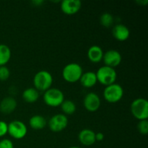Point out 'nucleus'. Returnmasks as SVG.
I'll list each match as a JSON object with an SVG mask.
<instances>
[{"instance_id": "5701e85b", "label": "nucleus", "mask_w": 148, "mask_h": 148, "mask_svg": "<svg viewBox=\"0 0 148 148\" xmlns=\"http://www.w3.org/2000/svg\"><path fill=\"white\" fill-rule=\"evenodd\" d=\"M10 76V71L6 66H0V81H6Z\"/></svg>"}, {"instance_id": "dca6fc26", "label": "nucleus", "mask_w": 148, "mask_h": 148, "mask_svg": "<svg viewBox=\"0 0 148 148\" xmlns=\"http://www.w3.org/2000/svg\"><path fill=\"white\" fill-rule=\"evenodd\" d=\"M81 85L86 88H92L96 85L98 82L97 81L96 75L94 72H86L82 75L80 79H79Z\"/></svg>"}, {"instance_id": "39448f33", "label": "nucleus", "mask_w": 148, "mask_h": 148, "mask_svg": "<svg viewBox=\"0 0 148 148\" xmlns=\"http://www.w3.org/2000/svg\"><path fill=\"white\" fill-rule=\"evenodd\" d=\"M43 101L47 106L50 107L60 106L64 101V95L61 90L58 88H51L43 94Z\"/></svg>"}, {"instance_id": "1a4fd4ad", "label": "nucleus", "mask_w": 148, "mask_h": 148, "mask_svg": "<svg viewBox=\"0 0 148 148\" xmlns=\"http://www.w3.org/2000/svg\"><path fill=\"white\" fill-rule=\"evenodd\" d=\"M101 98L95 92H89L84 97L83 106L89 112H95L98 111L101 107Z\"/></svg>"}, {"instance_id": "f8f14e48", "label": "nucleus", "mask_w": 148, "mask_h": 148, "mask_svg": "<svg viewBox=\"0 0 148 148\" xmlns=\"http://www.w3.org/2000/svg\"><path fill=\"white\" fill-rule=\"evenodd\" d=\"M112 35L119 41H125L130 38V30L125 25L119 23L113 27Z\"/></svg>"}, {"instance_id": "f3484780", "label": "nucleus", "mask_w": 148, "mask_h": 148, "mask_svg": "<svg viewBox=\"0 0 148 148\" xmlns=\"http://www.w3.org/2000/svg\"><path fill=\"white\" fill-rule=\"evenodd\" d=\"M47 124L46 119L41 115H34L29 120V125L33 130H43Z\"/></svg>"}, {"instance_id": "aec40b11", "label": "nucleus", "mask_w": 148, "mask_h": 148, "mask_svg": "<svg viewBox=\"0 0 148 148\" xmlns=\"http://www.w3.org/2000/svg\"><path fill=\"white\" fill-rule=\"evenodd\" d=\"M60 106L64 115H72L76 111L77 109L75 103L71 100H64Z\"/></svg>"}, {"instance_id": "7ed1b4c3", "label": "nucleus", "mask_w": 148, "mask_h": 148, "mask_svg": "<svg viewBox=\"0 0 148 148\" xmlns=\"http://www.w3.org/2000/svg\"><path fill=\"white\" fill-rule=\"evenodd\" d=\"M97 81L105 86L115 83L117 78V73L114 68L103 65L95 72Z\"/></svg>"}, {"instance_id": "6e6552de", "label": "nucleus", "mask_w": 148, "mask_h": 148, "mask_svg": "<svg viewBox=\"0 0 148 148\" xmlns=\"http://www.w3.org/2000/svg\"><path fill=\"white\" fill-rule=\"evenodd\" d=\"M69 120L67 116L63 114L53 115L48 121V125L51 131L53 132H60L67 127Z\"/></svg>"}, {"instance_id": "6ab92c4d", "label": "nucleus", "mask_w": 148, "mask_h": 148, "mask_svg": "<svg viewBox=\"0 0 148 148\" xmlns=\"http://www.w3.org/2000/svg\"><path fill=\"white\" fill-rule=\"evenodd\" d=\"M11 49L7 45L0 44V66H6L11 59Z\"/></svg>"}, {"instance_id": "423d86ee", "label": "nucleus", "mask_w": 148, "mask_h": 148, "mask_svg": "<svg viewBox=\"0 0 148 148\" xmlns=\"http://www.w3.org/2000/svg\"><path fill=\"white\" fill-rule=\"evenodd\" d=\"M124 95V89L119 84L114 83L106 86L103 90V98L107 102L115 103L121 100Z\"/></svg>"}, {"instance_id": "4be33fe9", "label": "nucleus", "mask_w": 148, "mask_h": 148, "mask_svg": "<svg viewBox=\"0 0 148 148\" xmlns=\"http://www.w3.org/2000/svg\"><path fill=\"white\" fill-rule=\"evenodd\" d=\"M137 130L140 134L147 135L148 133V121L147 119L141 120L137 124Z\"/></svg>"}, {"instance_id": "a211bd4d", "label": "nucleus", "mask_w": 148, "mask_h": 148, "mask_svg": "<svg viewBox=\"0 0 148 148\" xmlns=\"http://www.w3.org/2000/svg\"><path fill=\"white\" fill-rule=\"evenodd\" d=\"M22 97L26 103H33L38 99L39 92L35 88H28L23 91Z\"/></svg>"}, {"instance_id": "393cba45", "label": "nucleus", "mask_w": 148, "mask_h": 148, "mask_svg": "<svg viewBox=\"0 0 148 148\" xmlns=\"http://www.w3.org/2000/svg\"><path fill=\"white\" fill-rule=\"evenodd\" d=\"M0 148H14V145L9 139H3L0 140Z\"/></svg>"}, {"instance_id": "9b49d317", "label": "nucleus", "mask_w": 148, "mask_h": 148, "mask_svg": "<svg viewBox=\"0 0 148 148\" xmlns=\"http://www.w3.org/2000/svg\"><path fill=\"white\" fill-rule=\"evenodd\" d=\"M82 2L79 0H64L61 2V10L64 14L72 15L80 10Z\"/></svg>"}, {"instance_id": "f257e3e1", "label": "nucleus", "mask_w": 148, "mask_h": 148, "mask_svg": "<svg viewBox=\"0 0 148 148\" xmlns=\"http://www.w3.org/2000/svg\"><path fill=\"white\" fill-rule=\"evenodd\" d=\"M33 85L38 91L45 92L51 88L53 84V77L49 72L40 70L33 77Z\"/></svg>"}, {"instance_id": "4468645a", "label": "nucleus", "mask_w": 148, "mask_h": 148, "mask_svg": "<svg viewBox=\"0 0 148 148\" xmlns=\"http://www.w3.org/2000/svg\"><path fill=\"white\" fill-rule=\"evenodd\" d=\"M17 106V101L12 97H6L0 102V111L4 114L12 113Z\"/></svg>"}, {"instance_id": "b1692460", "label": "nucleus", "mask_w": 148, "mask_h": 148, "mask_svg": "<svg viewBox=\"0 0 148 148\" xmlns=\"http://www.w3.org/2000/svg\"><path fill=\"white\" fill-rule=\"evenodd\" d=\"M8 132V124L4 121H0V137L5 136Z\"/></svg>"}, {"instance_id": "20e7f679", "label": "nucleus", "mask_w": 148, "mask_h": 148, "mask_svg": "<svg viewBox=\"0 0 148 148\" xmlns=\"http://www.w3.org/2000/svg\"><path fill=\"white\" fill-rule=\"evenodd\" d=\"M130 110L133 116L139 121L148 119V102L145 98H139L134 100L130 106Z\"/></svg>"}, {"instance_id": "ddd939ff", "label": "nucleus", "mask_w": 148, "mask_h": 148, "mask_svg": "<svg viewBox=\"0 0 148 148\" xmlns=\"http://www.w3.org/2000/svg\"><path fill=\"white\" fill-rule=\"evenodd\" d=\"M79 143L84 146H91L96 142L95 132L90 129H84L78 134Z\"/></svg>"}, {"instance_id": "0eeeda50", "label": "nucleus", "mask_w": 148, "mask_h": 148, "mask_svg": "<svg viewBox=\"0 0 148 148\" xmlns=\"http://www.w3.org/2000/svg\"><path fill=\"white\" fill-rule=\"evenodd\" d=\"M27 128L25 123L19 120H14L8 124V132L12 138L15 140H21L26 136Z\"/></svg>"}, {"instance_id": "f03ea898", "label": "nucleus", "mask_w": 148, "mask_h": 148, "mask_svg": "<svg viewBox=\"0 0 148 148\" xmlns=\"http://www.w3.org/2000/svg\"><path fill=\"white\" fill-rule=\"evenodd\" d=\"M82 74L83 70L82 66L75 62L67 64L63 68L62 72L63 79L69 83H75L79 81Z\"/></svg>"}, {"instance_id": "a878e982", "label": "nucleus", "mask_w": 148, "mask_h": 148, "mask_svg": "<svg viewBox=\"0 0 148 148\" xmlns=\"http://www.w3.org/2000/svg\"><path fill=\"white\" fill-rule=\"evenodd\" d=\"M104 137H105V136H104L103 133L102 132L95 133V140H96V141H98V142L103 141Z\"/></svg>"}, {"instance_id": "cd10ccee", "label": "nucleus", "mask_w": 148, "mask_h": 148, "mask_svg": "<svg viewBox=\"0 0 148 148\" xmlns=\"http://www.w3.org/2000/svg\"><path fill=\"white\" fill-rule=\"evenodd\" d=\"M69 148H82V147H77V146H73V147H70Z\"/></svg>"}, {"instance_id": "2eb2a0df", "label": "nucleus", "mask_w": 148, "mask_h": 148, "mask_svg": "<svg viewBox=\"0 0 148 148\" xmlns=\"http://www.w3.org/2000/svg\"><path fill=\"white\" fill-rule=\"evenodd\" d=\"M103 51L102 48L97 45H93L88 49L87 56L88 59L92 63H98L103 60Z\"/></svg>"}, {"instance_id": "bb28decb", "label": "nucleus", "mask_w": 148, "mask_h": 148, "mask_svg": "<svg viewBox=\"0 0 148 148\" xmlns=\"http://www.w3.org/2000/svg\"><path fill=\"white\" fill-rule=\"evenodd\" d=\"M33 3H35V4H37L39 5L40 4L43 3V1H33Z\"/></svg>"}, {"instance_id": "9d476101", "label": "nucleus", "mask_w": 148, "mask_h": 148, "mask_svg": "<svg viewBox=\"0 0 148 148\" xmlns=\"http://www.w3.org/2000/svg\"><path fill=\"white\" fill-rule=\"evenodd\" d=\"M122 60V56L119 51L115 49H111L103 53V61L105 66L114 68L119 66Z\"/></svg>"}, {"instance_id": "412c9836", "label": "nucleus", "mask_w": 148, "mask_h": 148, "mask_svg": "<svg viewBox=\"0 0 148 148\" xmlns=\"http://www.w3.org/2000/svg\"><path fill=\"white\" fill-rule=\"evenodd\" d=\"M100 23L103 27H109L114 25V17L108 12H104L100 17Z\"/></svg>"}]
</instances>
